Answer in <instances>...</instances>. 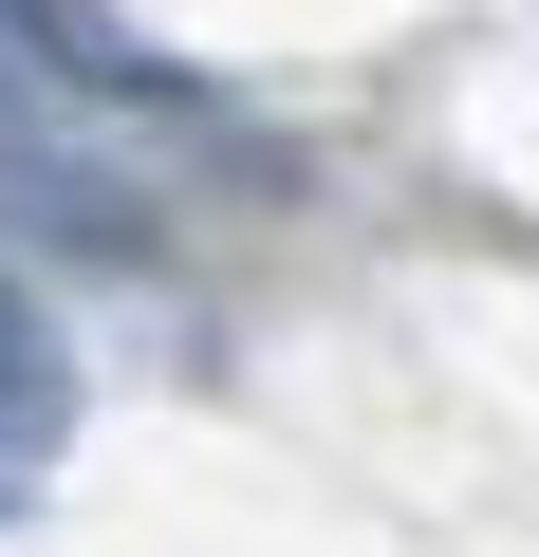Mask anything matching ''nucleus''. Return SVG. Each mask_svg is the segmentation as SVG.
I'll return each mask as SVG.
<instances>
[{
    "label": "nucleus",
    "mask_w": 539,
    "mask_h": 557,
    "mask_svg": "<svg viewBox=\"0 0 539 557\" xmlns=\"http://www.w3.org/2000/svg\"><path fill=\"white\" fill-rule=\"evenodd\" d=\"M57 446H75V354H57V317L20 278H0V520L57 483Z\"/></svg>",
    "instance_id": "obj_1"
}]
</instances>
